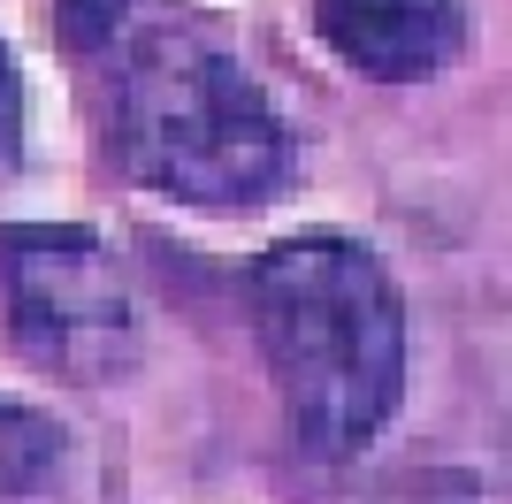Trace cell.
I'll use <instances>...</instances> for the list:
<instances>
[{"label": "cell", "mask_w": 512, "mask_h": 504, "mask_svg": "<svg viewBox=\"0 0 512 504\" xmlns=\"http://www.w3.org/2000/svg\"><path fill=\"white\" fill-rule=\"evenodd\" d=\"M245 314L306 451L352 459L383 436L406 398V298L360 237L306 230L253 252Z\"/></svg>", "instance_id": "6da1fadb"}, {"label": "cell", "mask_w": 512, "mask_h": 504, "mask_svg": "<svg viewBox=\"0 0 512 504\" xmlns=\"http://www.w3.org/2000/svg\"><path fill=\"white\" fill-rule=\"evenodd\" d=\"M107 123L123 168L176 207L245 214L291 176V123L253 69L192 23H153L123 46Z\"/></svg>", "instance_id": "7a4b0ae2"}, {"label": "cell", "mask_w": 512, "mask_h": 504, "mask_svg": "<svg viewBox=\"0 0 512 504\" xmlns=\"http://www.w3.org/2000/svg\"><path fill=\"white\" fill-rule=\"evenodd\" d=\"M383 504H482V482H467V474H413Z\"/></svg>", "instance_id": "ba28073f"}, {"label": "cell", "mask_w": 512, "mask_h": 504, "mask_svg": "<svg viewBox=\"0 0 512 504\" xmlns=\"http://www.w3.org/2000/svg\"><path fill=\"white\" fill-rule=\"evenodd\" d=\"M16 153H23V69L0 39V168H16Z\"/></svg>", "instance_id": "52a82bcc"}, {"label": "cell", "mask_w": 512, "mask_h": 504, "mask_svg": "<svg viewBox=\"0 0 512 504\" xmlns=\"http://www.w3.org/2000/svg\"><path fill=\"white\" fill-rule=\"evenodd\" d=\"M123 8L130 0H54V31H62L77 54H92V46H107L123 31Z\"/></svg>", "instance_id": "8992f818"}, {"label": "cell", "mask_w": 512, "mask_h": 504, "mask_svg": "<svg viewBox=\"0 0 512 504\" xmlns=\"http://www.w3.org/2000/svg\"><path fill=\"white\" fill-rule=\"evenodd\" d=\"M0 314H8L16 352L62 382H115L138 359L130 291L85 222L0 230Z\"/></svg>", "instance_id": "3957f363"}, {"label": "cell", "mask_w": 512, "mask_h": 504, "mask_svg": "<svg viewBox=\"0 0 512 504\" xmlns=\"http://www.w3.org/2000/svg\"><path fill=\"white\" fill-rule=\"evenodd\" d=\"M314 31L344 69L375 84H421L459 54V0H314Z\"/></svg>", "instance_id": "277c9868"}, {"label": "cell", "mask_w": 512, "mask_h": 504, "mask_svg": "<svg viewBox=\"0 0 512 504\" xmlns=\"http://www.w3.org/2000/svg\"><path fill=\"white\" fill-rule=\"evenodd\" d=\"M69 459V428L23 398H0V497H39Z\"/></svg>", "instance_id": "5b68a950"}]
</instances>
